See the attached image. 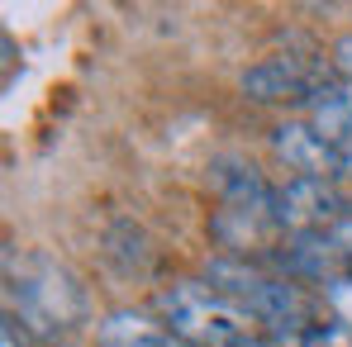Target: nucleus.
<instances>
[{
	"instance_id": "nucleus-1",
	"label": "nucleus",
	"mask_w": 352,
	"mask_h": 347,
	"mask_svg": "<svg viewBox=\"0 0 352 347\" xmlns=\"http://www.w3.org/2000/svg\"><path fill=\"white\" fill-rule=\"evenodd\" d=\"M5 300H10V319H19V328L34 343H67L81 333L91 304L81 276L58 262L53 252H24L14 262V252H5Z\"/></svg>"
},
{
	"instance_id": "nucleus-2",
	"label": "nucleus",
	"mask_w": 352,
	"mask_h": 347,
	"mask_svg": "<svg viewBox=\"0 0 352 347\" xmlns=\"http://www.w3.org/2000/svg\"><path fill=\"white\" fill-rule=\"evenodd\" d=\"M162 324L167 333L181 338L186 347H248V314L234 309L219 290H210L205 281H176L172 290L157 295Z\"/></svg>"
},
{
	"instance_id": "nucleus-3",
	"label": "nucleus",
	"mask_w": 352,
	"mask_h": 347,
	"mask_svg": "<svg viewBox=\"0 0 352 347\" xmlns=\"http://www.w3.org/2000/svg\"><path fill=\"white\" fill-rule=\"evenodd\" d=\"M324 81H333V76H329V62H319V53H314V58L276 53V58L252 62V67L238 76L243 96L257 100V105H309V96H314Z\"/></svg>"
},
{
	"instance_id": "nucleus-4",
	"label": "nucleus",
	"mask_w": 352,
	"mask_h": 347,
	"mask_svg": "<svg viewBox=\"0 0 352 347\" xmlns=\"http://www.w3.org/2000/svg\"><path fill=\"white\" fill-rule=\"evenodd\" d=\"M276 214L286 233L305 229H338L348 214V195L333 181H309V176H291L286 186H276Z\"/></svg>"
},
{
	"instance_id": "nucleus-5",
	"label": "nucleus",
	"mask_w": 352,
	"mask_h": 347,
	"mask_svg": "<svg viewBox=\"0 0 352 347\" xmlns=\"http://www.w3.org/2000/svg\"><path fill=\"white\" fill-rule=\"evenodd\" d=\"M276 267L286 271V281H314L319 290H329L333 281L352 276L348 257L338 247L333 229H305V233H286V243L276 247Z\"/></svg>"
},
{
	"instance_id": "nucleus-6",
	"label": "nucleus",
	"mask_w": 352,
	"mask_h": 347,
	"mask_svg": "<svg viewBox=\"0 0 352 347\" xmlns=\"http://www.w3.org/2000/svg\"><path fill=\"white\" fill-rule=\"evenodd\" d=\"M272 153H276V162L291 176H309V181L343 176V153L324 133H314L309 124H300V119H286V124L272 128Z\"/></svg>"
},
{
	"instance_id": "nucleus-7",
	"label": "nucleus",
	"mask_w": 352,
	"mask_h": 347,
	"mask_svg": "<svg viewBox=\"0 0 352 347\" xmlns=\"http://www.w3.org/2000/svg\"><path fill=\"white\" fill-rule=\"evenodd\" d=\"M309 128L314 133H324L338 153H348L352 148V86L343 81V76H333V81H324L314 96H309Z\"/></svg>"
},
{
	"instance_id": "nucleus-8",
	"label": "nucleus",
	"mask_w": 352,
	"mask_h": 347,
	"mask_svg": "<svg viewBox=\"0 0 352 347\" xmlns=\"http://www.w3.org/2000/svg\"><path fill=\"white\" fill-rule=\"evenodd\" d=\"M105 262L115 267L124 281H143V276H153V267H157L153 238L138 229L133 219H115L110 233H105Z\"/></svg>"
},
{
	"instance_id": "nucleus-9",
	"label": "nucleus",
	"mask_w": 352,
	"mask_h": 347,
	"mask_svg": "<svg viewBox=\"0 0 352 347\" xmlns=\"http://www.w3.org/2000/svg\"><path fill=\"white\" fill-rule=\"evenodd\" d=\"M96 343L100 347H172L167 333H162L148 314H138V309H115V314L96 328Z\"/></svg>"
},
{
	"instance_id": "nucleus-10",
	"label": "nucleus",
	"mask_w": 352,
	"mask_h": 347,
	"mask_svg": "<svg viewBox=\"0 0 352 347\" xmlns=\"http://www.w3.org/2000/svg\"><path fill=\"white\" fill-rule=\"evenodd\" d=\"M267 347H352V324L343 319H319L314 328H276L262 333Z\"/></svg>"
},
{
	"instance_id": "nucleus-11",
	"label": "nucleus",
	"mask_w": 352,
	"mask_h": 347,
	"mask_svg": "<svg viewBox=\"0 0 352 347\" xmlns=\"http://www.w3.org/2000/svg\"><path fill=\"white\" fill-rule=\"evenodd\" d=\"M324 304H329V319L352 324V276H343V281H333V286L324 290Z\"/></svg>"
},
{
	"instance_id": "nucleus-12",
	"label": "nucleus",
	"mask_w": 352,
	"mask_h": 347,
	"mask_svg": "<svg viewBox=\"0 0 352 347\" xmlns=\"http://www.w3.org/2000/svg\"><path fill=\"white\" fill-rule=\"evenodd\" d=\"M333 71L352 86V34H343V38L333 43Z\"/></svg>"
},
{
	"instance_id": "nucleus-13",
	"label": "nucleus",
	"mask_w": 352,
	"mask_h": 347,
	"mask_svg": "<svg viewBox=\"0 0 352 347\" xmlns=\"http://www.w3.org/2000/svg\"><path fill=\"white\" fill-rule=\"evenodd\" d=\"M29 343H34V338L19 328V319H10V314H5V324H0V347H29Z\"/></svg>"
},
{
	"instance_id": "nucleus-14",
	"label": "nucleus",
	"mask_w": 352,
	"mask_h": 347,
	"mask_svg": "<svg viewBox=\"0 0 352 347\" xmlns=\"http://www.w3.org/2000/svg\"><path fill=\"white\" fill-rule=\"evenodd\" d=\"M333 238H338V247H343V257H348V271H352V219H343V224L333 229Z\"/></svg>"
},
{
	"instance_id": "nucleus-15",
	"label": "nucleus",
	"mask_w": 352,
	"mask_h": 347,
	"mask_svg": "<svg viewBox=\"0 0 352 347\" xmlns=\"http://www.w3.org/2000/svg\"><path fill=\"white\" fill-rule=\"evenodd\" d=\"M343 176H348V181H352V148H348V153H343Z\"/></svg>"
},
{
	"instance_id": "nucleus-16",
	"label": "nucleus",
	"mask_w": 352,
	"mask_h": 347,
	"mask_svg": "<svg viewBox=\"0 0 352 347\" xmlns=\"http://www.w3.org/2000/svg\"><path fill=\"white\" fill-rule=\"evenodd\" d=\"M248 347H267V343H262V338H252V343H248Z\"/></svg>"
}]
</instances>
